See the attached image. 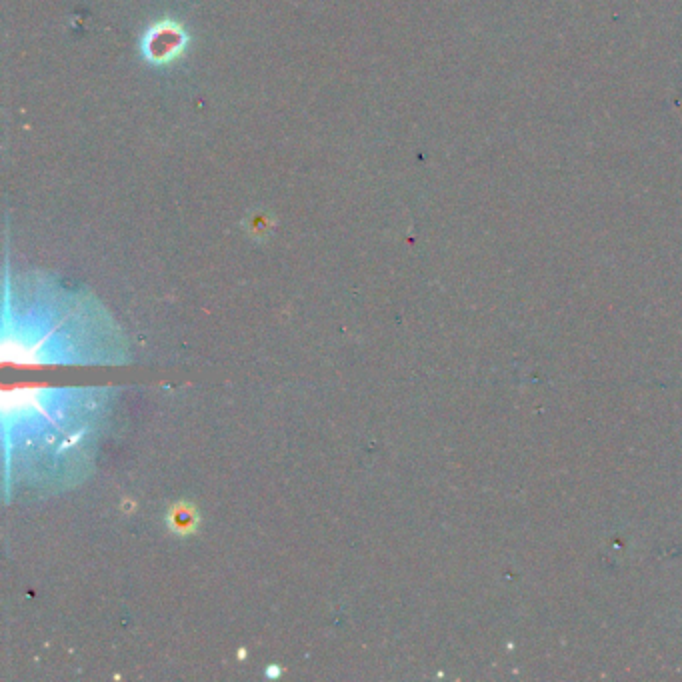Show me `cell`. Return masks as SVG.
I'll return each mask as SVG.
<instances>
[{"mask_svg": "<svg viewBox=\"0 0 682 682\" xmlns=\"http://www.w3.org/2000/svg\"><path fill=\"white\" fill-rule=\"evenodd\" d=\"M186 44H188V34L184 26L176 20L162 18L144 32L140 48H142V56L146 62L162 66L180 58Z\"/></svg>", "mask_w": 682, "mask_h": 682, "instance_id": "1", "label": "cell"}, {"mask_svg": "<svg viewBox=\"0 0 682 682\" xmlns=\"http://www.w3.org/2000/svg\"><path fill=\"white\" fill-rule=\"evenodd\" d=\"M170 526L176 530V532H180V534H184V532H190L192 528H194V514H192V510H188V508H174L172 510V516H170Z\"/></svg>", "mask_w": 682, "mask_h": 682, "instance_id": "2", "label": "cell"}]
</instances>
